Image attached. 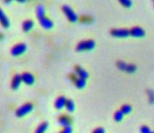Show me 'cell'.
<instances>
[{
	"mask_svg": "<svg viewBox=\"0 0 154 133\" xmlns=\"http://www.w3.org/2000/svg\"><path fill=\"white\" fill-rule=\"evenodd\" d=\"M62 8L63 12L65 13L66 16L70 21L74 22L78 20V16H77L75 12L70 6L67 5H64Z\"/></svg>",
	"mask_w": 154,
	"mask_h": 133,
	"instance_id": "obj_2",
	"label": "cell"
},
{
	"mask_svg": "<svg viewBox=\"0 0 154 133\" xmlns=\"http://www.w3.org/2000/svg\"><path fill=\"white\" fill-rule=\"evenodd\" d=\"M66 107L69 112H73L75 109V104L73 101L69 99L67 101Z\"/></svg>",
	"mask_w": 154,
	"mask_h": 133,
	"instance_id": "obj_18",
	"label": "cell"
},
{
	"mask_svg": "<svg viewBox=\"0 0 154 133\" xmlns=\"http://www.w3.org/2000/svg\"><path fill=\"white\" fill-rule=\"evenodd\" d=\"M150 133H154V132H152V131H151V132H150Z\"/></svg>",
	"mask_w": 154,
	"mask_h": 133,
	"instance_id": "obj_27",
	"label": "cell"
},
{
	"mask_svg": "<svg viewBox=\"0 0 154 133\" xmlns=\"http://www.w3.org/2000/svg\"><path fill=\"white\" fill-rule=\"evenodd\" d=\"M106 131L103 128H97L94 130L93 133H105Z\"/></svg>",
	"mask_w": 154,
	"mask_h": 133,
	"instance_id": "obj_26",
	"label": "cell"
},
{
	"mask_svg": "<svg viewBox=\"0 0 154 133\" xmlns=\"http://www.w3.org/2000/svg\"><path fill=\"white\" fill-rule=\"evenodd\" d=\"M132 110V108L130 105H128V104H125L123 105L122 108H121V111L123 112V114H128L131 112Z\"/></svg>",
	"mask_w": 154,
	"mask_h": 133,
	"instance_id": "obj_20",
	"label": "cell"
},
{
	"mask_svg": "<svg viewBox=\"0 0 154 133\" xmlns=\"http://www.w3.org/2000/svg\"><path fill=\"white\" fill-rule=\"evenodd\" d=\"M72 128L70 125L63 127V129L60 132V133H72Z\"/></svg>",
	"mask_w": 154,
	"mask_h": 133,
	"instance_id": "obj_23",
	"label": "cell"
},
{
	"mask_svg": "<svg viewBox=\"0 0 154 133\" xmlns=\"http://www.w3.org/2000/svg\"><path fill=\"white\" fill-rule=\"evenodd\" d=\"M74 82L76 86L78 88H83L86 85V79L80 77H75L74 79Z\"/></svg>",
	"mask_w": 154,
	"mask_h": 133,
	"instance_id": "obj_15",
	"label": "cell"
},
{
	"mask_svg": "<svg viewBox=\"0 0 154 133\" xmlns=\"http://www.w3.org/2000/svg\"><path fill=\"white\" fill-rule=\"evenodd\" d=\"M22 82V76L19 74H16L12 79V88L14 89H17L19 88Z\"/></svg>",
	"mask_w": 154,
	"mask_h": 133,
	"instance_id": "obj_10",
	"label": "cell"
},
{
	"mask_svg": "<svg viewBox=\"0 0 154 133\" xmlns=\"http://www.w3.org/2000/svg\"><path fill=\"white\" fill-rule=\"evenodd\" d=\"M49 125L47 122H43L39 126H38L35 131V133H45L48 128Z\"/></svg>",
	"mask_w": 154,
	"mask_h": 133,
	"instance_id": "obj_17",
	"label": "cell"
},
{
	"mask_svg": "<svg viewBox=\"0 0 154 133\" xmlns=\"http://www.w3.org/2000/svg\"><path fill=\"white\" fill-rule=\"evenodd\" d=\"M33 105L31 103H27L22 105L21 107L17 109L16 111V115L19 117H22L32 111Z\"/></svg>",
	"mask_w": 154,
	"mask_h": 133,
	"instance_id": "obj_3",
	"label": "cell"
},
{
	"mask_svg": "<svg viewBox=\"0 0 154 133\" xmlns=\"http://www.w3.org/2000/svg\"><path fill=\"white\" fill-rule=\"evenodd\" d=\"M0 22L6 28H8L10 25V21L9 18L1 8H0Z\"/></svg>",
	"mask_w": 154,
	"mask_h": 133,
	"instance_id": "obj_7",
	"label": "cell"
},
{
	"mask_svg": "<svg viewBox=\"0 0 154 133\" xmlns=\"http://www.w3.org/2000/svg\"><path fill=\"white\" fill-rule=\"evenodd\" d=\"M45 10L44 6L42 4L38 5V6L36 7V16H37V17L39 19L45 17Z\"/></svg>",
	"mask_w": 154,
	"mask_h": 133,
	"instance_id": "obj_16",
	"label": "cell"
},
{
	"mask_svg": "<svg viewBox=\"0 0 154 133\" xmlns=\"http://www.w3.org/2000/svg\"><path fill=\"white\" fill-rule=\"evenodd\" d=\"M27 49V46L24 43H19L12 47L11 50V54L13 56H19Z\"/></svg>",
	"mask_w": 154,
	"mask_h": 133,
	"instance_id": "obj_4",
	"label": "cell"
},
{
	"mask_svg": "<svg viewBox=\"0 0 154 133\" xmlns=\"http://www.w3.org/2000/svg\"><path fill=\"white\" fill-rule=\"evenodd\" d=\"M150 129L147 126H143L140 128L141 133H150Z\"/></svg>",
	"mask_w": 154,
	"mask_h": 133,
	"instance_id": "obj_24",
	"label": "cell"
},
{
	"mask_svg": "<svg viewBox=\"0 0 154 133\" xmlns=\"http://www.w3.org/2000/svg\"><path fill=\"white\" fill-rule=\"evenodd\" d=\"M75 73H76V75L78 76V77L82 78L85 79L88 77V73L80 66H76Z\"/></svg>",
	"mask_w": 154,
	"mask_h": 133,
	"instance_id": "obj_12",
	"label": "cell"
},
{
	"mask_svg": "<svg viewBox=\"0 0 154 133\" xmlns=\"http://www.w3.org/2000/svg\"><path fill=\"white\" fill-rule=\"evenodd\" d=\"M95 42L93 39H88L86 41H82L80 42L76 46V50L79 51L85 50H91L95 47Z\"/></svg>",
	"mask_w": 154,
	"mask_h": 133,
	"instance_id": "obj_1",
	"label": "cell"
},
{
	"mask_svg": "<svg viewBox=\"0 0 154 133\" xmlns=\"http://www.w3.org/2000/svg\"><path fill=\"white\" fill-rule=\"evenodd\" d=\"M128 64L126 63L123 61H119L117 63V66L119 67V69L122 71L126 72L128 69Z\"/></svg>",
	"mask_w": 154,
	"mask_h": 133,
	"instance_id": "obj_21",
	"label": "cell"
},
{
	"mask_svg": "<svg viewBox=\"0 0 154 133\" xmlns=\"http://www.w3.org/2000/svg\"><path fill=\"white\" fill-rule=\"evenodd\" d=\"M124 114L121 110H117L114 114V119L116 122H120L122 120Z\"/></svg>",
	"mask_w": 154,
	"mask_h": 133,
	"instance_id": "obj_19",
	"label": "cell"
},
{
	"mask_svg": "<svg viewBox=\"0 0 154 133\" xmlns=\"http://www.w3.org/2000/svg\"><path fill=\"white\" fill-rule=\"evenodd\" d=\"M59 122L61 126H62L63 127H66L70 125L71 120L69 116L66 115H62L59 118Z\"/></svg>",
	"mask_w": 154,
	"mask_h": 133,
	"instance_id": "obj_13",
	"label": "cell"
},
{
	"mask_svg": "<svg viewBox=\"0 0 154 133\" xmlns=\"http://www.w3.org/2000/svg\"><path fill=\"white\" fill-rule=\"evenodd\" d=\"M148 94H149L150 102L151 103H153L154 102V91L152 90H149Z\"/></svg>",
	"mask_w": 154,
	"mask_h": 133,
	"instance_id": "obj_25",
	"label": "cell"
},
{
	"mask_svg": "<svg viewBox=\"0 0 154 133\" xmlns=\"http://www.w3.org/2000/svg\"><path fill=\"white\" fill-rule=\"evenodd\" d=\"M67 99L64 96L59 97L55 102V107L57 109H62L66 106Z\"/></svg>",
	"mask_w": 154,
	"mask_h": 133,
	"instance_id": "obj_11",
	"label": "cell"
},
{
	"mask_svg": "<svg viewBox=\"0 0 154 133\" xmlns=\"http://www.w3.org/2000/svg\"><path fill=\"white\" fill-rule=\"evenodd\" d=\"M120 2L125 7H130L132 5V2L131 0H120Z\"/></svg>",
	"mask_w": 154,
	"mask_h": 133,
	"instance_id": "obj_22",
	"label": "cell"
},
{
	"mask_svg": "<svg viewBox=\"0 0 154 133\" xmlns=\"http://www.w3.org/2000/svg\"><path fill=\"white\" fill-rule=\"evenodd\" d=\"M130 35L134 37H142L145 35V31L140 26H134L130 30Z\"/></svg>",
	"mask_w": 154,
	"mask_h": 133,
	"instance_id": "obj_9",
	"label": "cell"
},
{
	"mask_svg": "<svg viewBox=\"0 0 154 133\" xmlns=\"http://www.w3.org/2000/svg\"><path fill=\"white\" fill-rule=\"evenodd\" d=\"M34 26V22L30 19L25 20L22 23V28L25 32H29Z\"/></svg>",
	"mask_w": 154,
	"mask_h": 133,
	"instance_id": "obj_14",
	"label": "cell"
},
{
	"mask_svg": "<svg viewBox=\"0 0 154 133\" xmlns=\"http://www.w3.org/2000/svg\"><path fill=\"white\" fill-rule=\"evenodd\" d=\"M111 34L116 37H127L130 35V30L127 29H114L112 30Z\"/></svg>",
	"mask_w": 154,
	"mask_h": 133,
	"instance_id": "obj_5",
	"label": "cell"
},
{
	"mask_svg": "<svg viewBox=\"0 0 154 133\" xmlns=\"http://www.w3.org/2000/svg\"><path fill=\"white\" fill-rule=\"evenodd\" d=\"M21 76H22V82H23L25 84H27L28 85H31L33 84L35 82V77L30 73H29V72L23 73L21 75Z\"/></svg>",
	"mask_w": 154,
	"mask_h": 133,
	"instance_id": "obj_6",
	"label": "cell"
},
{
	"mask_svg": "<svg viewBox=\"0 0 154 133\" xmlns=\"http://www.w3.org/2000/svg\"><path fill=\"white\" fill-rule=\"evenodd\" d=\"M40 23L42 25L43 27L46 29H51L54 25L53 22L50 19L46 17H43L40 19H39Z\"/></svg>",
	"mask_w": 154,
	"mask_h": 133,
	"instance_id": "obj_8",
	"label": "cell"
}]
</instances>
